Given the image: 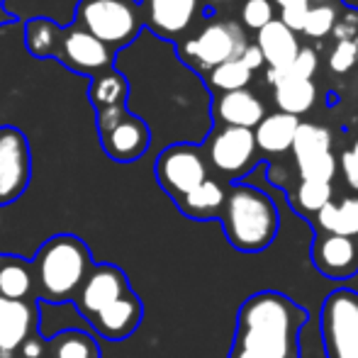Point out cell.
<instances>
[{
  "label": "cell",
  "mask_w": 358,
  "mask_h": 358,
  "mask_svg": "<svg viewBox=\"0 0 358 358\" xmlns=\"http://www.w3.org/2000/svg\"><path fill=\"white\" fill-rule=\"evenodd\" d=\"M220 224L227 241L241 254H259L275 241L280 215L273 198L249 183L227 185Z\"/></svg>",
  "instance_id": "obj_2"
},
{
  "label": "cell",
  "mask_w": 358,
  "mask_h": 358,
  "mask_svg": "<svg viewBox=\"0 0 358 358\" xmlns=\"http://www.w3.org/2000/svg\"><path fill=\"white\" fill-rule=\"evenodd\" d=\"M229 358H259V356H254V354H246V351H241V349H231Z\"/></svg>",
  "instance_id": "obj_41"
},
{
  "label": "cell",
  "mask_w": 358,
  "mask_h": 358,
  "mask_svg": "<svg viewBox=\"0 0 358 358\" xmlns=\"http://www.w3.org/2000/svg\"><path fill=\"white\" fill-rule=\"evenodd\" d=\"M37 302L0 297V358H15L20 346L37 331Z\"/></svg>",
  "instance_id": "obj_15"
},
{
  "label": "cell",
  "mask_w": 358,
  "mask_h": 358,
  "mask_svg": "<svg viewBox=\"0 0 358 358\" xmlns=\"http://www.w3.org/2000/svg\"><path fill=\"white\" fill-rule=\"evenodd\" d=\"M73 22L115 54L127 49L146 29L142 0H78Z\"/></svg>",
  "instance_id": "obj_4"
},
{
  "label": "cell",
  "mask_w": 358,
  "mask_h": 358,
  "mask_svg": "<svg viewBox=\"0 0 358 358\" xmlns=\"http://www.w3.org/2000/svg\"><path fill=\"white\" fill-rule=\"evenodd\" d=\"M312 264L329 280L354 278L358 273V239L317 231L312 244Z\"/></svg>",
  "instance_id": "obj_14"
},
{
  "label": "cell",
  "mask_w": 358,
  "mask_h": 358,
  "mask_svg": "<svg viewBox=\"0 0 358 358\" xmlns=\"http://www.w3.org/2000/svg\"><path fill=\"white\" fill-rule=\"evenodd\" d=\"M307 320L310 312L285 292L259 290L239 305L231 349L259 358H300V331Z\"/></svg>",
  "instance_id": "obj_1"
},
{
  "label": "cell",
  "mask_w": 358,
  "mask_h": 358,
  "mask_svg": "<svg viewBox=\"0 0 358 358\" xmlns=\"http://www.w3.org/2000/svg\"><path fill=\"white\" fill-rule=\"evenodd\" d=\"M208 169L217 171L222 178L239 183L241 176H246L256 166L259 149H256L254 129L241 127H220L205 139L203 146Z\"/></svg>",
  "instance_id": "obj_9"
},
{
  "label": "cell",
  "mask_w": 358,
  "mask_h": 358,
  "mask_svg": "<svg viewBox=\"0 0 358 358\" xmlns=\"http://www.w3.org/2000/svg\"><path fill=\"white\" fill-rule=\"evenodd\" d=\"M144 24L154 37L176 44L200 15V0H142Z\"/></svg>",
  "instance_id": "obj_13"
},
{
  "label": "cell",
  "mask_w": 358,
  "mask_h": 358,
  "mask_svg": "<svg viewBox=\"0 0 358 358\" xmlns=\"http://www.w3.org/2000/svg\"><path fill=\"white\" fill-rule=\"evenodd\" d=\"M0 297L17 302H37L32 264L15 254L0 256Z\"/></svg>",
  "instance_id": "obj_21"
},
{
  "label": "cell",
  "mask_w": 358,
  "mask_h": 358,
  "mask_svg": "<svg viewBox=\"0 0 358 358\" xmlns=\"http://www.w3.org/2000/svg\"><path fill=\"white\" fill-rule=\"evenodd\" d=\"M241 62H244L246 66L251 69V71L261 69V66H264V57H261V49L256 47V44H246L244 54H241Z\"/></svg>",
  "instance_id": "obj_38"
},
{
  "label": "cell",
  "mask_w": 358,
  "mask_h": 358,
  "mask_svg": "<svg viewBox=\"0 0 358 358\" xmlns=\"http://www.w3.org/2000/svg\"><path fill=\"white\" fill-rule=\"evenodd\" d=\"M341 169H344V176L351 188L358 190V156L351 149L344 151V156H341Z\"/></svg>",
  "instance_id": "obj_37"
},
{
  "label": "cell",
  "mask_w": 358,
  "mask_h": 358,
  "mask_svg": "<svg viewBox=\"0 0 358 358\" xmlns=\"http://www.w3.org/2000/svg\"><path fill=\"white\" fill-rule=\"evenodd\" d=\"M266 78L273 85V98L275 105H278V113L300 117V115L312 110V105L317 100V88L312 80L290 78V76H283L280 71H271V69L266 73Z\"/></svg>",
  "instance_id": "obj_19"
},
{
  "label": "cell",
  "mask_w": 358,
  "mask_h": 358,
  "mask_svg": "<svg viewBox=\"0 0 358 358\" xmlns=\"http://www.w3.org/2000/svg\"><path fill=\"white\" fill-rule=\"evenodd\" d=\"M273 3V8L278 5L280 10H285V8H292V5H302V3H307V0H271ZM310 5V3H307Z\"/></svg>",
  "instance_id": "obj_39"
},
{
  "label": "cell",
  "mask_w": 358,
  "mask_h": 358,
  "mask_svg": "<svg viewBox=\"0 0 358 358\" xmlns=\"http://www.w3.org/2000/svg\"><path fill=\"white\" fill-rule=\"evenodd\" d=\"M62 24L47 17H32L24 24V47L34 59H52L59 42Z\"/></svg>",
  "instance_id": "obj_26"
},
{
  "label": "cell",
  "mask_w": 358,
  "mask_h": 358,
  "mask_svg": "<svg viewBox=\"0 0 358 358\" xmlns=\"http://www.w3.org/2000/svg\"><path fill=\"white\" fill-rule=\"evenodd\" d=\"M142 320H144V305L132 290L124 297H120V300H115L110 307H105V310L100 312L98 317H93L88 324L93 327L103 339L124 341L139 329Z\"/></svg>",
  "instance_id": "obj_16"
},
{
  "label": "cell",
  "mask_w": 358,
  "mask_h": 358,
  "mask_svg": "<svg viewBox=\"0 0 358 358\" xmlns=\"http://www.w3.org/2000/svg\"><path fill=\"white\" fill-rule=\"evenodd\" d=\"M297 171H300V180H315V183H331L336 176V156L331 151H322V154L307 156V159L297 161Z\"/></svg>",
  "instance_id": "obj_30"
},
{
  "label": "cell",
  "mask_w": 358,
  "mask_h": 358,
  "mask_svg": "<svg viewBox=\"0 0 358 358\" xmlns=\"http://www.w3.org/2000/svg\"><path fill=\"white\" fill-rule=\"evenodd\" d=\"M351 151H354V154L358 156V139H356V144H354V149H351Z\"/></svg>",
  "instance_id": "obj_43"
},
{
  "label": "cell",
  "mask_w": 358,
  "mask_h": 358,
  "mask_svg": "<svg viewBox=\"0 0 358 358\" xmlns=\"http://www.w3.org/2000/svg\"><path fill=\"white\" fill-rule=\"evenodd\" d=\"M273 20H275V8L271 0H244V5H241V22L249 29L259 32L261 27H266Z\"/></svg>",
  "instance_id": "obj_32"
},
{
  "label": "cell",
  "mask_w": 358,
  "mask_h": 358,
  "mask_svg": "<svg viewBox=\"0 0 358 358\" xmlns=\"http://www.w3.org/2000/svg\"><path fill=\"white\" fill-rule=\"evenodd\" d=\"M52 59L64 64L69 71H73L78 76H88V78H93V76L115 66L113 49H108L103 42H98L93 34L80 29L76 22L62 27Z\"/></svg>",
  "instance_id": "obj_11"
},
{
  "label": "cell",
  "mask_w": 358,
  "mask_h": 358,
  "mask_svg": "<svg viewBox=\"0 0 358 358\" xmlns=\"http://www.w3.org/2000/svg\"><path fill=\"white\" fill-rule=\"evenodd\" d=\"M331 183H315V180H300L292 190L290 203L300 215H317L327 203H331Z\"/></svg>",
  "instance_id": "obj_29"
},
{
  "label": "cell",
  "mask_w": 358,
  "mask_h": 358,
  "mask_svg": "<svg viewBox=\"0 0 358 358\" xmlns=\"http://www.w3.org/2000/svg\"><path fill=\"white\" fill-rule=\"evenodd\" d=\"M317 231L339 236H358V198H344L341 203H327L315 215Z\"/></svg>",
  "instance_id": "obj_23"
},
{
  "label": "cell",
  "mask_w": 358,
  "mask_h": 358,
  "mask_svg": "<svg viewBox=\"0 0 358 358\" xmlns=\"http://www.w3.org/2000/svg\"><path fill=\"white\" fill-rule=\"evenodd\" d=\"M213 117L222 127L256 129V124L266 117V108L249 88L220 93L213 103Z\"/></svg>",
  "instance_id": "obj_17"
},
{
  "label": "cell",
  "mask_w": 358,
  "mask_h": 358,
  "mask_svg": "<svg viewBox=\"0 0 358 358\" xmlns=\"http://www.w3.org/2000/svg\"><path fill=\"white\" fill-rule=\"evenodd\" d=\"M44 358H103L98 341L80 329H64L57 336L47 339Z\"/></svg>",
  "instance_id": "obj_24"
},
{
  "label": "cell",
  "mask_w": 358,
  "mask_h": 358,
  "mask_svg": "<svg viewBox=\"0 0 358 358\" xmlns=\"http://www.w3.org/2000/svg\"><path fill=\"white\" fill-rule=\"evenodd\" d=\"M254 78V71L246 66L239 59H231V62L220 64L217 69H213L210 73H205V80H208L210 90L220 93H231V90H244L246 85Z\"/></svg>",
  "instance_id": "obj_27"
},
{
  "label": "cell",
  "mask_w": 358,
  "mask_h": 358,
  "mask_svg": "<svg viewBox=\"0 0 358 358\" xmlns=\"http://www.w3.org/2000/svg\"><path fill=\"white\" fill-rule=\"evenodd\" d=\"M127 292H132L129 287V278L120 266L113 264H93V268L88 271L83 285L78 287L73 297L76 310L83 315L85 322H90L93 317H98L105 307H110L115 300L124 297Z\"/></svg>",
  "instance_id": "obj_12"
},
{
  "label": "cell",
  "mask_w": 358,
  "mask_h": 358,
  "mask_svg": "<svg viewBox=\"0 0 358 358\" xmlns=\"http://www.w3.org/2000/svg\"><path fill=\"white\" fill-rule=\"evenodd\" d=\"M13 22V15L5 10V0H0V24H10Z\"/></svg>",
  "instance_id": "obj_40"
},
{
  "label": "cell",
  "mask_w": 358,
  "mask_h": 358,
  "mask_svg": "<svg viewBox=\"0 0 358 358\" xmlns=\"http://www.w3.org/2000/svg\"><path fill=\"white\" fill-rule=\"evenodd\" d=\"M246 32L234 20H210L198 34L178 42L176 54L193 73H210L220 64L239 59L246 49Z\"/></svg>",
  "instance_id": "obj_5"
},
{
  "label": "cell",
  "mask_w": 358,
  "mask_h": 358,
  "mask_svg": "<svg viewBox=\"0 0 358 358\" xmlns=\"http://www.w3.org/2000/svg\"><path fill=\"white\" fill-rule=\"evenodd\" d=\"M310 5H334V3H339V0H307Z\"/></svg>",
  "instance_id": "obj_42"
},
{
  "label": "cell",
  "mask_w": 358,
  "mask_h": 358,
  "mask_svg": "<svg viewBox=\"0 0 358 358\" xmlns=\"http://www.w3.org/2000/svg\"><path fill=\"white\" fill-rule=\"evenodd\" d=\"M154 176L159 180L161 190L173 203H178L183 195H188L203 180L210 178V169H208V161H205L203 146L190 142L169 144L156 156Z\"/></svg>",
  "instance_id": "obj_8"
},
{
  "label": "cell",
  "mask_w": 358,
  "mask_h": 358,
  "mask_svg": "<svg viewBox=\"0 0 358 358\" xmlns=\"http://www.w3.org/2000/svg\"><path fill=\"white\" fill-rule=\"evenodd\" d=\"M307 8L310 5L307 3H302V5H292V8H285V10H280V22L285 24L290 32H302V24H305V17H307Z\"/></svg>",
  "instance_id": "obj_36"
},
{
  "label": "cell",
  "mask_w": 358,
  "mask_h": 358,
  "mask_svg": "<svg viewBox=\"0 0 358 358\" xmlns=\"http://www.w3.org/2000/svg\"><path fill=\"white\" fill-rule=\"evenodd\" d=\"M320 336L327 358H358V292L336 287L320 310Z\"/></svg>",
  "instance_id": "obj_6"
},
{
  "label": "cell",
  "mask_w": 358,
  "mask_h": 358,
  "mask_svg": "<svg viewBox=\"0 0 358 358\" xmlns=\"http://www.w3.org/2000/svg\"><path fill=\"white\" fill-rule=\"evenodd\" d=\"M256 47L261 49L264 64H268V69L273 71H283L292 64V59L300 52V42L297 34L290 32L280 20H273L266 27L259 29L256 34Z\"/></svg>",
  "instance_id": "obj_18"
},
{
  "label": "cell",
  "mask_w": 358,
  "mask_h": 358,
  "mask_svg": "<svg viewBox=\"0 0 358 358\" xmlns=\"http://www.w3.org/2000/svg\"><path fill=\"white\" fill-rule=\"evenodd\" d=\"M224 198L227 185L217 178H208L195 190H190L188 195H183L176 203V208L180 210V215H185L193 222H213L220 220V213L224 208Z\"/></svg>",
  "instance_id": "obj_20"
},
{
  "label": "cell",
  "mask_w": 358,
  "mask_h": 358,
  "mask_svg": "<svg viewBox=\"0 0 358 358\" xmlns=\"http://www.w3.org/2000/svg\"><path fill=\"white\" fill-rule=\"evenodd\" d=\"M336 15L339 13H336L334 5H310L307 8L305 24H302V32L312 39H322L324 34H331Z\"/></svg>",
  "instance_id": "obj_31"
},
{
  "label": "cell",
  "mask_w": 358,
  "mask_h": 358,
  "mask_svg": "<svg viewBox=\"0 0 358 358\" xmlns=\"http://www.w3.org/2000/svg\"><path fill=\"white\" fill-rule=\"evenodd\" d=\"M95 127L105 154L117 164H132L142 159L151 146L149 127L129 113L127 105L95 110Z\"/></svg>",
  "instance_id": "obj_7"
},
{
  "label": "cell",
  "mask_w": 358,
  "mask_h": 358,
  "mask_svg": "<svg viewBox=\"0 0 358 358\" xmlns=\"http://www.w3.org/2000/svg\"><path fill=\"white\" fill-rule=\"evenodd\" d=\"M290 149L295 154V161L322 154V151H331V132L327 127H320V124L300 122Z\"/></svg>",
  "instance_id": "obj_28"
},
{
  "label": "cell",
  "mask_w": 358,
  "mask_h": 358,
  "mask_svg": "<svg viewBox=\"0 0 358 358\" xmlns=\"http://www.w3.org/2000/svg\"><path fill=\"white\" fill-rule=\"evenodd\" d=\"M297 124H300V117H292V115L285 113L266 115L254 129L256 149L264 151V154H283V151H290Z\"/></svg>",
  "instance_id": "obj_22"
},
{
  "label": "cell",
  "mask_w": 358,
  "mask_h": 358,
  "mask_svg": "<svg viewBox=\"0 0 358 358\" xmlns=\"http://www.w3.org/2000/svg\"><path fill=\"white\" fill-rule=\"evenodd\" d=\"M127 93H129L127 80H124V76L120 71H115V66L90 78L88 98L95 110L115 108V105H127Z\"/></svg>",
  "instance_id": "obj_25"
},
{
  "label": "cell",
  "mask_w": 358,
  "mask_h": 358,
  "mask_svg": "<svg viewBox=\"0 0 358 358\" xmlns=\"http://www.w3.org/2000/svg\"><path fill=\"white\" fill-rule=\"evenodd\" d=\"M331 34H334L336 42H351V39H358V10L344 8V13L336 15Z\"/></svg>",
  "instance_id": "obj_35"
},
{
  "label": "cell",
  "mask_w": 358,
  "mask_h": 358,
  "mask_svg": "<svg viewBox=\"0 0 358 358\" xmlns=\"http://www.w3.org/2000/svg\"><path fill=\"white\" fill-rule=\"evenodd\" d=\"M358 62V39H351V42H336L334 52L329 57V66L334 73H346L356 66Z\"/></svg>",
  "instance_id": "obj_34"
},
{
  "label": "cell",
  "mask_w": 358,
  "mask_h": 358,
  "mask_svg": "<svg viewBox=\"0 0 358 358\" xmlns=\"http://www.w3.org/2000/svg\"><path fill=\"white\" fill-rule=\"evenodd\" d=\"M32 180V149L22 129L13 124L0 127V208L13 205L24 195Z\"/></svg>",
  "instance_id": "obj_10"
},
{
  "label": "cell",
  "mask_w": 358,
  "mask_h": 358,
  "mask_svg": "<svg viewBox=\"0 0 358 358\" xmlns=\"http://www.w3.org/2000/svg\"><path fill=\"white\" fill-rule=\"evenodd\" d=\"M317 66H320V59H317V52L312 47H300L297 57L292 59V64L287 69H283V76H290V78H300V80H312ZM273 71V69H271Z\"/></svg>",
  "instance_id": "obj_33"
},
{
  "label": "cell",
  "mask_w": 358,
  "mask_h": 358,
  "mask_svg": "<svg viewBox=\"0 0 358 358\" xmlns=\"http://www.w3.org/2000/svg\"><path fill=\"white\" fill-rule=\"evenodd\" d=\"M356 64H358V62H356Z\"/></svg>",
  "instance_id": "obj_45"
},
{
  "label": "cell",
  "mask_w": 358,
  "mask_h": 358,
  "mask_svg": "<svg viewBox=\"0 0 358 358\" xmlns=\"http://www.w3.org/2000/svg\"><path fill=\"white\" fill-rule=\"evenodd\" d=\"M210 3H213V5H217V3H224V0H210Z\"/></svg>",
  "instance_id": "obj_44"
},
{
  "label": "cell",
  "mask_w": 358,
  "mask_h": 358,
  "mask_svg": "<svg viewBox=\"0 0 358 358\" xmlns=\"http://www.w3.org/2000/svg\"><path fill=\"white\" fill-rule=\"evenodd\" d=\"M29 264H32L37 300L62 305V302H73L95 261L80 236L54 234L39 246Z\"/></svg>",
  "instance_id": "obj_3"
}]
</instances>
